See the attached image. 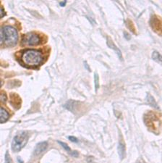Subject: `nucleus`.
Returning a JSON list of instances; mask_svg holds the SVG:
<instances>
[{
    "mask_svg": "<svg viewBox=\"0 0 162 163\" xmlns=\"http://www.w3.org/2000/svg\"><path fill=\"white\" fill-rule=\"evenodd\" d=\"M8 118L9 113H7L5 109H4L3 107H1V109H0V121H1V123H5Z\"/></svg>",
    "mask_w": 162,
    "mask_h": 163,
    "instance_id": "nucleus-6",
    "label": "nucleus"
},
{
    "mask_svg": "<svg viewBox=\"0 0 162 163\" xmlns=\"http://www.w3.org/2000/svg\"><path fill=\"white\" fill-rule=\"evenodd\" d=\"M118 152L119 154H120L121 158H124V156H125V146L124 145L122 144V143H120L118 145Z\"/></svg>",
    "mask_w": 162,
    "mask_h": 163,
    "instance_id": "nucleus-9",
    "label": "nucleus"
},
{
    "mask_svg": "<svg viewBox=\"0 0 162 163\" xmlns=\"http://www.w3.org/2000/svg\"><path fill=\"white\" fill-rule=\"evenodd\" d=\"M152 59L158 62H162V55L157 51L153 52L152 54Z\"/></svg>",
    "mask_w": 162,
    "mask_h": 163,
    "instance_id": "nucleus-10",
    "label": "nucleus"
},
{
    "mask_svg": "<svg viewBox=\"0 0 162 163\" xmlns=\"http://www.w3.org/2000/svg\"><path fill=\"white\" fill-rule=\"evenodd\" d=\"M23 42L28 45L34 46V45H38V44H40L41 39L39 36L36 33H31L25 35L24 38H23Z\"/></svg>",
    "mask_w": 162,
    "mask_h": 163,
    "instance_id": "nucleus-4",
    "label": "nucleus"
},
{
    "mask_svg": "<svg viewBox=\"0 0 162 163\" xmlns=\"http://www.w3.org/2000/svg\"><path fill=\"white\" fill-rule=\"evenodd\" d=\"M28 140V135L26 132H20L15 135L12 142V149L14 152H19L26 145Z\"/></svg>",
    "mask_w": 162,
    "mask_h": 163,
    "instance_id": "nucleus-3",
    "label": "nucleus"
},
{
    "mask_svg": "<svg viewBox=\"0 0 162 163\" xmlns=\"http://www.w3.org/2000/svg\"><path fill=\"white\" fill-rule=\"evenodd\" d=\"M48 147V143L46 141H44V142H41L39 144L36 145V148L34 150V154L38 155L41 154L42 152H44Z\"/></svg>",
    "mask_w": 162,
    "mask_h": 163,
    "instance_id": "nucleus-5",
    "label": "nucleus"
},
{
    "mask_svg": "<svg viewBox=\"0 0 162 163\" xmlns=\"http://www.w3.org/2000/svg\"><path fill=\"white\" fill-rule=\"evenodd\" d=\"M5 15H6V13L5 12V10H4L3 7H1V14H0V15H1V17H3Z\"/></svg>",
    "mask_w": 162,
    "mask_h": 163,
    "instance_id": "nucleus-16",
    "label": "nucleus"
},
{
    "mask_svg": "<svg viewBox=\"0 0 162 163\" xmlns=\"http://www.w3.org/2000/svg\"></svg>",
    "mask_w": 162,
    "mask_h": 163,
    "instance_id": "nucleus-18",
    "label": "nucleus"
},
{
    "mask_svg": "<svg viewBox=\"0 0 162 163\" xmlns=\"http://www.w3.org/2000/svg\"><path fill=\"white\" fill-rule=\"evenodd\" d=\"M147 99H148V102H149L151 105L153 106L154 107H157V103H156L155 100L153 99V98L151 97V96H150L149 94L148 95L147 97Z\"/></svg>",
    "mask_w": 162,
    "mask_h": 163,
    "instance_id": "nucleus-11",
    "label": "nucleus"
},
{
    "mask_svg": "<svg viewBox=\"0 0 162 163\" xmlns=\"http://www.w3.org/2000/svg\"><path fill=\"white\" fill-rule=\"evenodd\" d=\"M59 5H60V6H62V7H64V6L66 5V1L61 2H59Z\"/></svg>",
    "mask_w": 162,
    "mask_h": 163,
    "instance_id": "nucleus-17",
    "label": "nucleus"
},
{
    "mask_svg": "<svg viewBox=\"0 0 162 163\" xmlns=\"http://www.w3.org/2000/svg\"><path fill=\"white\" fill-rule=\"evenodd\" d=\"M68 139H69L71 141H73V142H75V143L78 142V140H77V139L75 138V137H74V136H69L68 137Z\"/></svg>",
    "mask_w": 162,
    "mask_h": 163,
    "instance_id": "nucleus-14",
    "label": "nucleus"
},
{
    "mask_svg": "<svg viewBox=\"0 0 162 163\" xmlns=\"http://www.w3.org/2000/svg\"><path fill=\"white\" fill-rule=\"evenodd\" d=\"M1 42L7 46H15L18 41V34L15 28L13 27L4 26L1 30Z\"/></svg>",
    "mask_w": 162,
    "mask_h": 163,
    "instance_id": "nucleus-1",
    "label": "nucleus"
},
{
    "mask_svg": "<svg viewBox=\"0 0 162 163\" xmlns=\"http://www.w3.org/2000/svg\"><path fill=\"white\" fill-rule=\"evenodd\" d=\"M107 44H108V46L110 47V48L113 49V50H115L117 52V54H118L119 57L120 58V60H122V54H121L120 50H119L117 47L115 46V44H114V43H113L112 39H109V38L107 39Z\"/></svg>",
    "mask_w": 162,
    "mask_h": 163,
    "instance_id": "nucleus-8",
    "label": "nucleus"
},
{
    "mask_svg": "<svg viewBox=\"0 0 162 163\" xmlns=\"http://www.w3.org/2000/svg\"><path fill=\"white\" fill-rule=\"evenodd\" d=\"M1 99L2 102H5L7 100V96L5 95L4 92H2V94H1Z\"/></svg>",
    "mask_w": 162,
    "mask_h": 163,
    "instance_id": "nucleus-15",
    "label": "nucleus"
},
{
    "mask_svg": "<svg viewBox=\"0 0 162 163\" xmlns=\"http://www.w3.org/2000/svg\"><path fill=\"white\" fill-rule=\"evenodd\" d=\"M11 99H12L11 102L15 107L16 108L20 107L21 102L20 97H19L18 96L16 95V94H11Z\"/></svg>",
    "mask_w": 162,
    "mask_h": 163,
    "instance_id": "nucleus-7",
    "label": "nucleus"
},
{
    "mask_svg": "<svg viewBox=\"0 0 162 163\" xmlns=\"http://www.w3.org/2000/svg\"><path fill=\"white\" fill-rule=\"evenodd\" d=\"M58 143H59V144L61 145V146L63 147V148L65 149L66 151H67V152H71V149L70 148L69 146H67V144H65V143H63V142H62V141H58Z\"/></svg>",
    "mask_w": 162,
    "mask_h": 163,
    "instance_id": "nucleus-12",
    "label": "nucleus"
},
{
    "mask_svg": "<svg viewBox=\"0 0 162 163\" xmlns=\"http://www.w3.org/2000/svg\"><path fill=\"white\" fill-rule=\"evenodd\" d=\"M23 62L29 67H37L41 63L43 57L41 53L35 50H28L23 52L22 57Z\"/></svg>",
    "mask_w": 162,
    "mask_h": 163,
    "instance_id": "nucleus-2",
    "label": "nucleus"
},
{
    "mask_svg": "<svg viewBox=\"0 0 162 163\" xmlns=\"http://www.w3.org/2000/svg\"><path fill=\"white\" fill-rule=\"evenodd\" d=\"M94 80H95V90H97L99 89V78L98 76V74L95 73V76H94Z\"/></svg>",
    "mask_w": 162,
    "mask_h": 163,
    "instance_id": "nucleus-13",
    "label": "nucleus"
}]
</instances>
